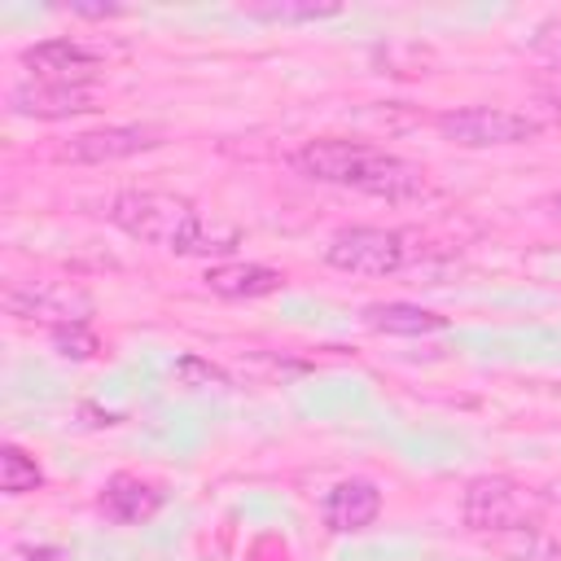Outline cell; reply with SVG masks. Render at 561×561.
<instances>
[{
  "label": "cell",
  "mask_w": 561,
  "mask_h": 561,
  "mask_svg": "<svg viewBox=\"0 0 561 561\" xmlns=\"http://www.w3.org/2000/svg\"><path fill=\"white\" fill-rule=\"evenodd\" d=\"M4 311L13 320H39L48 329L61 324H88L92 294L70 280H13L4 289Z\"/></svg>",
  "instance_id": "4"
},
{
  "label": "cell",
  "mask_w": 561,
  "mask_h": 561,
  "mask_svg": "<svg viewBox=\"0 0 561 561\" xmlns=\"http://www.w3.org/2000/svg\"><path fill=\"white\" fill-rule=\"evenodd\" d=\"M175 377H180L184 386H228V377H224L215 364L197 359V355H184V359L175 364Z\"/></svg>",
  "instance_id": "17"
},
{
  "label": "cell",
  "mask_w": 561,
  "mask_h": 561,
  "mask_svg": "<svg viewBox=\"0 0 561 561\" xmlns=\"http://www.w3.org/2000/svg\"><path fill=\"white\" fill-rule=\"evenodd\" d=\"M552 210H557V215H561V193H557V197H552Z\"/></svg>",
  "instance_id": "21"
},
{
  "label": "cell",
  "mask_w": 561,
  "mask_h": 561,
  "mask_svg": "<svg viewBox=\"0 0 561 561\" xmlns=\"http://www.w3.org/2000/svg\"><path fill=\"white\" fill-rule=\"evenodd\" d=\"M18 561H57V548H35V552H22Z\"/></svg>",
  "instance_id": "20"
},
{
  "label": "cell",
  "mask_w": 561,
  "mask_h": 561,
  "mask_svg": "<svg viewBox=\"0 0 561 561\" xmlns=\"http://www.w3.org/2000/svg\"><path fill=\"white\" fill-rule=\"evenodd\" d=\"M324 259H329L337 272H355V276H390V272L403 267V237L390 232V228L355 224V228H342V232L329 237Z\"/></svg>",
  "instance_id": "6"
},
{
  "label": "cell",
  "mask_w": 561,
  "mask_h": 561,
  "mask_svg": "<svg viewBox=\"0 0 561 561\" xmlns=\"http://www.w3.org/2000/svg\"><path fill=\"white\" fill-rule=\"evenodd\" d=\"M294 167L320 184L359 188L386 202H408L425 193V171L399 153H386L364 140H307L294 153Z\"/></svg>",
  "instance_id": "2"
},
{
  "label": "cell",
  "mask_w": 561,
  "mask_h": 561,
  "mask_svg": "<svg viewBox=\"0 0 561 561\" xmlns=\"http://www.w3.org/2000/svg\"><path fill=\"white\" fill-rule=\"evenodd\" d=\"M438 131L451 145L491 149V145H522L530 136H539V123L517 110H500V105H465V110L438 114Z\"/></svg>",
  "instance_id": "5"
},
{
  "label": "cell",
  "mask_w": 561,
  "mask_h": 561,
  "mask_svg": "<svg viewBox=\"0 0 561 561\" xmlns=\"http://www.w3.org/2000/svg\"><path fill=\"white\" fill-rule=\"evenodd\" d=\"M110 219L127 237L175 250V254H232L241 241L237 224H224L215 215L206 219L188 197H175L162 188H123L110 202Z\"/></svg>",
  "instance_id": "1"
},
{
  "label": "cell",
  "mask_w": 561,
  "mask_h": 561,
  "mask_svg": "<svg viewBox=\"0 0 561 561\" xmlns=\"http://www.w3.org/2000/svg\"><path fill=\"white\" fill-rule=\"evenodd\" d=\"M377 513H381V491H377L368 478H346V482H337V486L324 495V504H320V517H324V526H329L333 535L364 530V526L377 522Z\"/></svg>",
  "instance_id": "10"
},
{
  "label": "cell",
  "mask_w": 561,
  "mask_h": 561,
  "mask_svg": "<svg viewBox=\"0 0 561 561\" xmlns=\"http://www.w3.org/2000/svg\"><path fill=\"white\" fill-rule=\"evenodd\" d=\"M22 66L35 70V79H53V83H88L101 70V57L79 44V39H44L22 48Z\"/></svg>",
  "instance_id": "9"
},
{
  "label": "cell",
  "mask_w": 561,
  "mask_h": 561,
  "mask_svg": "<svg viewBox=\"0 0 561 561\" xmlns=\"http://www.w3.org/2000/svg\"><path fill=\"white\" fill-rule=\"evenodd\" d=\"M53 351L61 359H92L101 351V342L88 324H61V329H53Z\"/></svg>",
  "instance_id": "16"
},
{
  "label": "cell",
  "mask_w": 561,
  "mask_h": 561,
  "mask_svg": "<svg viewBox=\"0 0 561 561\" xmlns=\"http://www.w3.org/2000/svg\"><path fill=\"white\" fill-rule=\"evenodd\" d=\"M9 105L13 114L22 118H44V123H57V118H75V114H88L96 110V92L88 83H53V79H26L9 92Z\"/></svg>",
  "instance_id": "7"
},
{
  "label": "cell",
  "mask_w": 561,
  "mask_h": 561,
  "mask_svg": "<svg viewBox=\"0 0 561 561\" xmlns=\"http://www.w3.org/2000/svg\"><path fill=\"white\" fill-rule=\"evenodd\" d=\"M535 513H539L535 495L526 486H517L513 478H500V473L473 478L465 486V500H460V517L478 535H508V530L539 526Z\"/></svg>",
  "instance_id": "3"
},
{
  "label": "cell",
  "mask_w": 561,
  "mask_h": 561,
  "mask_svg": "<svg viewBox=\"0 0 561 561\" xmlns=\"http://www.w3.org/2000/svg\"><path fill=\"white\" fill-rule=\"evenodd\" d=\"M337 13V4H316V0H307V4H254L250 9V18H263V22H316V18H333Z\"/></svg>",
  "instance_id": "15"
},
{
  "label": "cell",
  "mask_w": 561,
  "mask_h": 561,
  "mask_svg": "<svg viewBox=\"0 0 561 561\" xmlns=\"http://www.w3.org/2000/svg\"><path fill=\"white\" fill-rule=\"evenodd\" d=\"M280 280L285 276L276 267H263V263H215L206 272V285L219 298H263V294L280 289Z\"/></svg>",
  "instance_id": "12"
},
{
  "label": "cell",
  "mask_w": 561,
  "mask_h": 561,
  "mask_svg": "<svg viewBox=\"0 0 561 561\" xmlns=\"http://www.w3.org/2000/svg\"><path fill=\"white\" fill-rule=\"evenodd\" d=\"M535 53H543L552 66H561V22L539 26V35H535Z\"/></svg>",
  "instance_id": "18"
},
{
  "label": "cell",
  "mask_w": 561,
  "mask_h": 561,
  "mask_svg": "<svg viewBox=\"0 0 561 561\" xmlns=\"http://www.w3.org/2000/svg\"><path fill=\"white\" fill-rule=\"evenodd\" d=\"M162 127L153 123H123V127H96V131H83L75 136L61 158L70 162H118V158H131V153H145V149H158L162 145Z\"/></svg>",
  "instance_id": "8"
},
{
  "label": "cell",
  "mask_w": 561,
  "mask_h": 561,
  "mask_svg": "<svg viewBox=\"0 0 561 561\" xmlns=\"http://www.w3.org/2000/svg\"><path fill=\"white\" fill-rule=\"evenodd\" d=\"M162 508V491L136 473H114L101 491V513L118 526H140Z\"/></svg>",
  "instance_id": "11"
},
{
  "label": "cell",
  "mask_w": 561,
  "mask_h": 561,
  "mask_svg": "<svg viewBox=\"0 0 561 561\" xmlns=\"http://www.w3.org/2000/svg\"><path fill=\"white\" fill-rule=\"evenodd\" d=\"M364 324L377 329V333H438L447 329V316L430 311V307H416V302H368L364 307Z\"/></svg>",
  "instance_id": "13"
},
{
  "label": "cell",
  "mask_w": 561,
  "mask_h": 561,
  "mask_svg": "<svg viewBox=\"0 0 561 561\" xmlns=\"http://www.w3.org/2000/svg\"><path fill=\"white\" fill-rule=\"evenodd\" d=\"M70 13H79V18H118L123 4H70Z\"/></svg>",
  "instance_id": "19"
},
{
  "label": "cell",
  "mask_w": 561,
  "mask_h": 561,
  "mask_svg": "<svg viewBox=\"0 0 561 561\" xmlns=\"http://www.w3.org/2000/svg\"><path fill=\"white\" fill-rule=\"evenodd\" d=\"M39 482H44L39 465H35L22 447L4 443V447H0V491H4V495H26V491H35Z\"/></svg>",
  "instance_id": "14"
}]
</instances>
